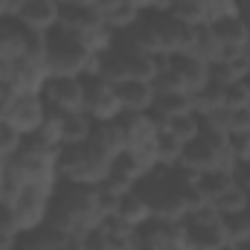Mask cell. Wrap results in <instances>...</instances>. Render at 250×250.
Here are the masks:
<instances>
[{"mask_svg":"<svg viewBox=\"0 0 250 250\" xmlns=\"http://www.w3.org/2000/svg\"><path fill=\"white\" fill-rule=\"evenodd\" d=\"M236 15L242 18V23H245V29L250 35V0H236Z\"/></svg>","mask_w":250,"mask_h":250,"instance_id":"32","label":"cell"},{"mask_svg":"<svg viewBox=\"0 0 250 250\" xmlns=\"http://www.w3.org/2000/svg\"><path fill=\"white\" fill-rule=\"evenodd\" d=\"M209 26H212V32H215L218 44L224 47V53H230V50H245V44H248V29H245L242 18H239L236 12H227V15L212 18Z\"/></svg>","mask_w":250,"mask_h":250,"instance_id":"18","label":"cell"},{"mask_svg":"<svg viewBox=\"0 0 250 250\" xmlns=\"http://www.w3.org/2000/svg\"><path fill=\"white\" fill-rule=\"evenodd\" d=\"M184 242L189 250H227V233H224V218L212 204H201L198 209H189L181 221Z\"/></svg>","mask_w":250,"mask_h":250,"instance_id":"6","label":"cell"},{"mask_svg":"<svg viewBox=\"0 0 250 250\" xmlns=\"http://www.w3.org/2000/svg\"><path fill=\"white\" fill-rule=\"evenodd\" d=\"M108 163H111V157H105L99 148H93L84 140V143H73V146H62L59 148V154H56V175L62 181L96 187V184L105 181Z\"/></svg>","mask_w":250,"mask_h":250,"instance_id":"5","label":"cell"},{"mask_svg":"<svg viewBox=\"0 0 250 250\" xmlns=\"http://www.w3.org/2000/svg\"><path fill=\"white\" fill-rule=\"evenodd\" d=\"M184 146L172 131L160 128L157 131V140H154V163L157 166H178L181 163V154H184Z\"/></svg>","mask_w":250,"mask_h":250,"instance_id":"24","label":"cell"},{"mask_svg":"<svg viewBox=\"0 0 250 250\" xmlns=\"http://www.w3.org/2000/svg\"><path fill=\"white\" fill-rule=\"evenodd\" d=\"M178 166H184V169L195 172V175L236 166L233 148H230V137L221 128H215V125L201 120V131H198L195 140H189L187 146H184V154H181Z\"/></svg>","mask_w":250,"mask_h":250,"instance_id":"3","label":"cell"},{"mask_svg":"<svg viewBox=\"0 0 250 250\" xmlns=\"http://www.w3.org/2000/svg\"><path fill=\"white\" fill-rule=\"evenodd\" d=\"M114 215H120L125 224H131V227L137 230L146 218H151V209H148V204H146L143 195H137L134 189H128V192H123V198H120Z\"/></svg>","mask_w":250,"mask_h":250,"instance_id":"23","label":"cell"},{"mask_svg":"<svg viewBox=\"0 0 250 250\" xmlns=\"http://www.w3.org/2000/svg\"><path fill=\"white\" fill-rule=\"evenodd\" d=\"M248 215H250V207H248Z\"/></svg>","mask_w":250,"mask_h":250,"instance_id":"38","label":"cell"},{"mask_svg":"<svg viewBox=\"0 0 250 250\" xmlns=\"http://www.w3.org/2000/svg\"><path fill=\"white\" fill-rule=\"evenodd\" d=\"M15 99H18V90L6 79H0V120H6V114H9V108H12Z\"/></svg>","mask_w":250,"mask_h":250,"instance_id":"31","label":"cell"},{"mask_svg":"<svg viewBox=\"0 0 250 250\" xmlns=\"http://www.w3.org/2000/svg\"><path fill=\"white\" fill-rule=\"evenodd\" d=\"M224 218V233H227V242L230 245H239L250 239V215L245 212H233V215H221Z\"/></svg>","mask_w":250,"mask_h":250,"instance_id":"28","label":"cell"},{"mask_svg":"<svg viewBox=\"0 0 250 250\" xmlns=\"http://www.w3.org/2000/svg\"><path fill=\"white\" fill-rule=\"evenodd\" d=\"M0 201H3V189H0Z\"/></svg>","mask_w":250,"mask_h":250,"instance_id":"37","label":"cell"},{"mask_svg":"<svg viewBox=\"0 0 250 250\" xmlns=\"http://www.w3.org/2000/svg\"><path fill=\"white\" fill-rule=\"evenodd\" d=\"M82 84H84V108L82 111L93 123H114L123 114V105H120V96H117V84L114 82H108L105 76H99L93 70V73H84L82 76Z\"/></svg>","mask_w":250,"mask_h":250,"instance_id":"8","label":"cell"},{"mask_svg":"<svg viewBox=\"0 0 250 250\" xmlns=\"http://www.w3.org/2000/svg\"><path fill=\"white\" fill-rule=\"evenodd\" d=\"M47 64L44 59H35V56H21L15 62H9L3 67V76L18 93H41L44 82H47Z\"/></svg>","mask_w":250,"mask_h":250,"instance_id":"11","label":"cell"},{"mask_svg":"<svg viewBox=\"0 0 250 250\" xmlns=\"http://www.w3.org/2000/svg\"><path fill=\"white\" fill-rule=\"evenodd\" d=\"M82 248L84 250H114V245L108 242V236L99 227H90L87 233H82Z\"/></svg>","mask_w":250,"mask_h":250,"instance_id":"29","label":"cell"},{"mask_svg":"<svg viewBox=\"0 0 250 250\" xmlns=\"http://www.w3.org/2000/svg\"><path fill=\"white\" fill-rule=\"evenodd\" d=\"M70 3H82V6H99L102 0H70Z\"/></svg>","mask_w":250,"mask_h":250,"instance_id":"36","label":"cell"},{"mask_svg":"<svg viewBox=\"0 0 250 250\" xmlns=\"http://www.w3.org/2000/svg\"><path fill=\"white\" fill-rule=\"evenodd\" d=\"M154 50L163 56H175V53H187L189 41H192V23H184L178 15H172L166 6L160 9H146L143 12Z\"/></svg>","mask_w":250,"mask_h":250,"instance_id":"7","label":"cell"},{"mask_svg":"<svg viewBox=\"0 0 250 250\" xmlns=\"http://www.w3.org/2000/svg\"><path fill=\"white\" fill-rule=\"evenodd\" d=\"M151 166L140 157V154H134V151H117L114 157H111V163H108V175H105V181H111V184H117L120 189H131L146 172H148Z\"/></svg>","mask_w":250,"mask_h":250,"instance_id":"14","label":"cell"},{"mask_svg":"<svg viewBox=\"0 0 250 250\" xmlns=\"http://www.w3.org/2000/svg\"><path fill=\"white\" fill-rule=\"evenodd\" d=\"M47 221L62 227L64 233H87L99 224V207H96V187L73 184V181H56L50 192V212Z\"/></svg>","mask_w":250,"mask_h":250,"instance_id":"1","label":"cell"},{"mask_svg":"<svg viewBox=\"0 0 250 250\" xmlns=\"http://www.w3.org/2000/svg\"><path fill=\"white\" fill-rule=\"evenodd\" d=\"M189 111H195L189 93H157L148 114L154 117V123L163 128L169 120H175V117H181V114H189Z\"/></svg>","mask_w":250,"mask_h":250,"instance_id":"21","label":"cell"},{"mask_svg":"<svg viewBox=\"0 0 250 250\" xmlns=\"http://www.w3.org/2000/svg\"><path fill=\"white\" fill-rule=\"evenodd\" d=\"M47 117L53 120L56 131H59V143L62 146H73V143H84L93 131V120L84 111H73V114H53L47 111Z\"/></svg>","mask_w":250,"mask_h":250,"instance_id":"17","label":"cell"},{"mask_svg":"<svg viewBox=\"0 0 250 250\" xmlns=\"http://www.w3.org/2000/svg\"><path fill=\"white\" fill-rule=\"evenodd\" d=\"M233 184H239L236 166H230V169H212V172H201L198 175V187H201V195L207 198V204H215Z\"/></svg>","mask_w":250,"mask_h":250,"instance_id":"22","label":"cell"},{"mask_svg":"<svg viewBox=\"0 0 250 250\" xmlns=\"http://www.w3.org/2000/svg\"><path fill=\"white\" fill-rule=\"evenodd\" d=\"M131 3H134L137 9H143V12H146V9H160L166 0H131Z\"/></svg>","mask_w":250,"mask_h":250,"instance_id":"34","label":"cell"},{"mask_svg":"<svg viewBox=\"0 0 250 250\" xmlns=\"http://www.w3.org/2000/svg\"><path fill=\"white\" fill-rule=\"evenodd\" d=\"M242 84H245V90H248V96H250V67H248V73L242 76Z\"/></svg>","mask_w":250,"mask_h":250,"instance_id":"35","label":"cell"},{"mask_svg":"<svg viewBox=\"0 0 250 250\" xmlns=\"http://www.w3.org/2000/svg\"><path fill=\"white\" fill-rule=\"evenodd\" d=\"M50 192L53 187H41V184H26L21 187L15 195L6 198V204L12 207L15 212V221L21 227V233L38 227L41 221H47V212H50Z\"/></svg>","mask_w":250,"mask_h":250,"instance_id":"9","label":"cell"},{"mask_svg":"<svg viewBox=\"0 0 250 250\" xmlns=\"http://www.w3.org/2000/svg\"><path fill=\"white\" fill-rule=\"evenodd\" d=\"M6 123L12 125L21 137L35 134L41 125L47 123V105L41 99V93H18V99L12 102Z\"/></svg>","mask_w":250,"mask_h":250,"instance_id":"12","label":"cell"},{"mask_svg":"<svg viewBox=\"0 0 250 250\" xmlns=\"http://www.w3.org/2000/svg\"><path fill=\"white\" fill-rule=\"evenodd\" d=\"M41 99L53 114H73L84 108V84L82 76H47L41 87Z\"/></svg>","mask_w":250,"mask_h":250,"instance_id":"10","label":"cell"},{"mask_svg":"<svg viewBox=\"0 0 250 250\" xmlns=\"http://www.w3.org/2000/svg\"><path fill=\"white\" fill-rule=\"evenodd\" d=\"M44 64L50 76H84L93 73L96 56L87 50L79 32L56 23L50 32H44Z\"/></svg>","mask_w":250,"mask_h":250,"instance_id":"2","label":"cell"},{"mask_svg":"<svg viewBox=\"0 0 250 250\" xmlns=\"http://www.w3.org/2000/svg\"><path fill=\"white\" fill-rule=\"evenodd\" d=\"M163 128H166V131H172L181 143H189V140H195V137H198V131H201V117H198L195 111H189V114H181V117L169 120Z\"/></svg>","mask_w":250,"mask_h":250,"instance_id":"26","label":"cell"},{"mask_svg":"<svg viewBox=\"0 0 250 250\" xmlns=\"http://www.w3.org/2000/svg\"><path fill=\"white\" fill-rule=\"evenodd\" d=\"M166 56L163 53H134V50H125V47H117L111 44L102 56H96V73L105 76L108 82L120 84V82H128V79H146L151 82L157 76V70L163 67Z\"/></svg>","mask_w":250,"mask_h":250,"instance_id":"4","label":"cell"},{"mask_svg":"<svg viewBox=\"0 0 250 250\" xmlns=\"http://www.w3.org/2000/svg\"><path fill=\"white\" fill-rule=\"evenodd\" d=\"M59 23L70 32H90V29H99L105 26V18L99 12V6H82V3H70V0H62L59 6Z\"/></svg>","mask_w":250,"mask_h":250,"instance_id":"15","label":"cell"},{"mask_svg":"<svg viewBox=\"0 0 250 250\" xmlns=\"http://www.w3.org/2000/svg\"><path fill=\"white\" fill-rule=\"evenodd\" d=\"M117 96H120V105L128 114H148L151 105H154V84L146 82V79H128L117 84Z\"/></svg>","mask_w":250,"mask_h":250,"instance_id":"16","label":"cell"},{"mask_svg":"<svg viewBox=\"0 0 250 250\" xmlns=\"http://www.w3.org/2000/svg\"><path fill=\"white\" fill-rule=\"evenodd\" d=\"M21 236V227L15 221V212L6 201H0V250H12Z\"/></svg>","mask_w":250,"mask_h":250,"instance_id":"27","label":"cell"},{"mask_svg":"<svg viewBox=\"0 0 250 250\" xmlns=\"http://www.w3.org/2000/svg\"><path fill=\"white\" fill-rule=\"evenodd\" d=\"M187 53L195 56V59H201V62L212 64L215 59L224 56V47L218 44V38H215V32H212L209 23H195V26H192V41H189Z\"/></svg>","mask_w":250,"mask_h":250,"instance_id":"20","label":"cell"},{"mask_svg":"<svg viewBox=\"0 0 250 250\" xmlns=\"http://www.w3.org/2000/svg\"><path fill=\"white\" fill-rule=\"evenodd\" d=\"M221 215H233V212H245L250 207V192L242 184H233V187L227 189L215 204H212Z\"/></svg>","mask_w":250,"mask_h":250,"instance_id":"25","label":"cell"},{"mask_svg":"<svg viewBox=\"0 0 250 250\" xmlns=\"http://www.w3.org/2000/svg\"><path fill=\"white\" fill-rule=\"evenodd\" d=\"M169 67L181 76V82H184V87H187L189 96L207 84V70H209V64L201 62V59H195V56H189V53H175V56H169Z\"/></svg>","mask_w":250,"mask_h":250,"instance_id":"19","label":"cell"},{"mask_svg":"<svg viewBox=\"0 0 250 250\" xmlns=\"http://www.w3.org/2000/svg\"><path fill=\"white\" fill-rule=\"evenodd\" d=\"M236 178H239V184L250 192V163H236Z\"/></svg>","mask_w":250,"mask_h":250,"instance_id":"33","label":"cell"},{"mask_svg":"<svg viewBox=\"0 0 250 250\" xmlns=\"http://www.w3.org/2000/svg\"><path fill=\"white\" fill-rule=\"evenodd\" d=\"M230 148H233V160L236 163H250V131L242 134V137H233Z\"/></svg>","mask_w":250,"mask_h":250,"instance_id":"30","label":"cell"},{"mask_svg":"<svg viewBox=\"0 0 250 250\" xmlns=\"http://www.w3.org/2000/svg\"><path fill=\"white\" fill-rule=\"evenodd\" d=\"M59 6H62V0H21L12 9V18L21 26L44 35L59 23Z\"/></svg>","mask_w":250,"mask_h":250,"instance_id":"13","label":"cell"}]
</instances>
